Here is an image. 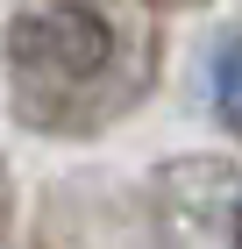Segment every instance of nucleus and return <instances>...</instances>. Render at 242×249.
I'll return each mask as SVG.
<instances>
[{
  "label": "nucleus",
  "mask_w": 242,
  "mask_h": 249,
  "mask_svg": "<svg viewBox=\"0 0 242 249\" xmlns=\"http://www.w3.org/2000/svg\"><path fill=\"white\" fill-rule=\"evenodd\" d=\"M149 0H21L7 15V93L36 135H100L157 86Z\"/></svg>",
  "instance_id": "f257e3e1"
},
{
  "label": "nucleus",
  "mask_w": 242,
  "mask_h": 249,
  "mask_svg": "<svg viewBox=\"0 0 242 249\" xmlns=\"http://www.w3.org/2000/svg\"><path fill=\"white\" fill-rule=\"evenodd\" d=\"M43 242H50V249H157L149 228H143V213H129V207H86L78 221L57 207Z\"/></svg>",
  "instance_id": "f03ea898"
},
{
  "label": "nucleus",
  "mask_w": 242,
  "mask_h": 249,
  "mask_svg": "<svg viewBox=\"0 0 242 249\" xmlns=\"http://www.w3.org/2000/svg\"><path fill=\"white\" fill-rule=\"evenodd\" d=\"M214 114H221L228 135H242V36L221 50V64H214Z\"/></svg>",
  "instance_id": "7ed1b4c3"
},
{
  "label": "nucleus",
  "mask_w": 242,
  "mask_h": 249,
  "mask_svg": "<svg viewBox=\"0 0 242 249\" xmlns=\"http://www.w3.org/2000/svg\"><path fill=\"white\" fill-rule=\"evenodd\" d=\"M7 221H15V185H7V164H0V235H7Z\"/></svg>",
  "instance_id": "20e7f679"
},
{
  "label": "nucleus",
  "mask_w": 242,
  "mask_h": 249,
  "mask_svg": "<svg viewBox=\"0 0 242 249\" xmlns=\"http://www.w3.org/2000/svg\"><path fill=\"white\" fill-rule=\"evenodd\" d=\"M228 249H242V199H235V235H228Z\"/></svg>",
  "instance_id": "39448f33"
},
{
  "label": "nucleus",
  "mask_w": 242,
  "mask_h": 249,
  "mask_svg": "<svg viewBox=\"0 0 242 249\" xmlns=\"http://www.w3.org/2000/svg\"><path fill=\"white\" fill-rule=\"evenodd\" d=\"M149 7H200V0H149Z\"/></svg>",
  "instance_id": "423d86ee"
}]
</instances>
